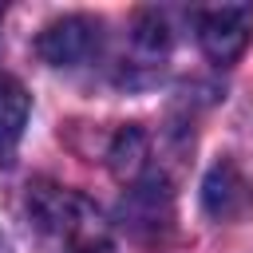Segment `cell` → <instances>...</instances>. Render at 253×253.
I'll return each mask as SVG.
<instances>
[{"label": "cell", "instance_id": "obj_1", "mask_svg": "<svg viewBox=\"0 0 253 253\" xmlns=\"http://www.w3.org/2000/svg\"><path fill=\"white\" fill-rule=\"evenodd\" d=\"M198 43L213 63H233L253 40V4H213L194 12Z\"/></svg>", "mask_w": 253, "mask_h": 253}, {"label": "cell", "instance_id": "obj_5", "mask_svg": "<svg viewBox=\"0 0 253 253\" xmlns=\"http://www.w3.org/2000/svg\"><path fill=\"white\" fill-rule=\"evenodd\" d=\"M28 111H32V99L24 83L16 75H0V166L16 158V146L28 126Z\"/></svg>", "mask_w": 253, "mask_h": 253}, {"label": "cell", "instance_id": "obj_6", "mask_svg": "<svg viewBox=\"0 0 253 253\" xmlns=\"http://www.w3.org/2000/svg\"><path fill=\"white\" fill-rule=\"evenodd\" d=\"M75 253H111V249H107V245H95V241H91V245H75Z\"/></svg>", "mask_w": 253, "mask_h": 253}, {"label": "cell", "instance_id": "obj_4", "mask_svg": "<svg viewBox=\"0 0 253 253\" xmlns=\"http://www.w3.org/2000/svg\"><path fill=\"white\" fill-rule=\"evenodd\" d=\"M28 206H32V213L40 217L43 229L63 233L67 241H79V237L91 241V221H95V213H91V206H87L79 194L43 186V190H36V194L28 198Z\"/></svg>", "mask_w": 253, "mask_h": 253}, {"label": "cell", "instance_id": "obj_3", "mask_svg": "<svg viewBox=\"0 0 253 253\" xmlns=\"http://www.w3.org/2000/svg\"><path fill=\"white\" fill-rule=\"evenodd\" d=\"M202 206L217 221H241L253 210V182L237 170V162L221 158L210 166V174L202 182Z\"/></svg>", "mask_w": 253, "mask_h": 253}, {"label": "cell", "instance_id": "obj_7", "mask_svg": "<svg viewBox=\"0 0 253 253\" xmlns=\"http://www.w3.org/2000/svg\"><path fill=\"white\" fill-rule=\"evenodd\" d=\"M0 16H4V8H0Z\"/></svg>", "mask_w": 253, "mask_h": 253}, {"label": "cell", "instance_id": "obj_2", "mask_svg": "<svg viewBox=\"0 0 253 253\" xmlns=\"http://www.w3.org/2000/svg\"><path fill=\"white\" fill-rule=\"evenodd\" d=\"M36 47L51 67H75V63H83V59H91L99 51V20H91V16L51 20L40 32Z\"/></svg>", "mask_w": 253, "mask_h": 253}]
</instances>
